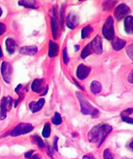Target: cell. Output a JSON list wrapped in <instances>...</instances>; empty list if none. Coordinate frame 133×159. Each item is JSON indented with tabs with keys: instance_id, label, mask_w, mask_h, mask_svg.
Listing matches in <instances>:
<instances>
[{
	"instance_id": "6da1fadb",
	"label": "cell",
	"mask_w": 133,
	"mask_h": 159,
	"mask_svg": "<svg viewBox=\"0 0 133 159\" xmlns=\"http://www.w3.org/2000/svg\"><path fill=\"white\" fill-rule=\"evenodd\" d=\"M77 96L80 103L81 111L84 114H91L93 117L97 116L98 110L94 108L82 94L77 93Z\"/></svg>"
},
{
	"instance_id": "7a4b0ae2",
	"label": "cell",
	"mask_w": 133,
	"mask_h": 159,
	"mask_svg": "<svg viewBox=\"0 0 133 159\" xmlns=\"http://www.w3.org/2000/svg\"><path fill=\"white\" fill-rule=\"evenodd\" d=\"M102 33L104 37L108 40L113 39L114 37V20L111 16L107 18L103 25Z\"/></svg>"
},
{
	"instance_id": "3957f363",
	"label": "cell",
	"mask_w": 133,
	"mask_h": 159,
	"mask_svg": "<svg viewBox=\"0 0 133 159\" xmlns=\"http://www.w3.org/2000/svg\"><path fill=\"white\" fill-rule=\"evenodd\" d=\"M33 127L29 123H20L10 132V134L12 137H16L22 134H27L31 132Z\"/></svg>"
},
{
	"instance_id": "277c9868",
	"label": "cell",
	"mask_w": 133,
	"mask_h": 159,
	"mask_svg": "<svg viewBox=\"0 0 133 159\" xmlns=\"http://www.w3.org/2000/svg\"><path fill=\"white\" fill-rule=\"evenodd\" d=\"M112 130V127L108 124L98 125V146L103 143L108 134Z\"/></svg>"
},
{
	"instance_id": "5b68a950",
	"label": "cell",
	"mask_w": 133,
	"mask_h": 159,
	"mask_svg": "<svg viewBox=\"0 0 133 159\" xmlns=\"http://www.w3.org/2000/svg\"><path fill=\"white\" fill-rule=\"evenodd\" d=\"M12 99L10 97H3L1 103V111H0V119L1 120L5 119L6 117V113L12 107Z\"/></svg>"
},
{
	"instance_id": "8992f818",
	"label": "cell",
	"mask_w": 133,
	"mask_h": 159,
	"mask_svg": "<svg viewBox=\"0 0 133 159\" xmlns=\"http://www.w3.org/2000/svg\"><path fill=\"white\" fill-rule=\"evenodd\" d=\"M1 70L4 81L8 84L10 83L12 74V68L10 64L6 61H3L1 65Z\"/></svg>"
},
{
	"instance_id": "52a82bcc",
	"label": "cell",
	"mask_w": 133,
	"mask_h": 159,
	"mask_svg": "<svg viewBox=\"0 0 133 159\" xmlns=\"http://www.w3.org/2000/svg\"><path fill=\"white\" fill-rule=\"evenodd\" d=\"M102 44H103V42L101 38L99 35H97L94 38V39L92 40V42L89 44L93 52H94L97 54H101L103 52Z\"/></svg>"
},
{
	"instance_id": "ba28073f",
	"label": "cell",
	"mask_w": 133,
	"mask_h": 159,
	"mask_svg": "<svg viewBox=\"0 0 133 159\" xmlns=\"http://www.w3.org/2000/svg\"><path fill=\"white\" fill-rule=\"evenodd\" d=\"M130 12V8L125 4H121L114 11V16L116 19L120 20L125 17Z\"/></svg>"
},
{
	"instance_id": "9c48e42d",
	"label": "cell",
	"mask_w": 133,
	"mask_h": 159,
	"mask_svg": "<svg viewBox=\"0 0 133 159\" xmlns=\"http://www.w3.org/2000/svg\"><path fill=\"white\" fill-rule=\"evenodd\" d=\"M91 71V69L84 65L81 64L77 70V76L78 79L83 80L88 77Z\"/></svg>"
},
{
	"instance_id": "30bf717a",
	"label": "cell",
	"mask_w": 133,
	"mask_h": 159,
	"mask_svg": "<svg viewBox=\"0 0 133 159\" xmlns=\"http://www.w3.org/2000/svg\"><path fill=\"white\" fill-rule=\"evenodd\" d=\"M78 19L77 16L73 13H70L66 18V25L68 28L73 29L78 25Z\"/></svg>"
},
{
	"instance_id": "8fae6325",
	"label": "cell",
	"mask_w": 133,
	"mask_h": 159,
	"mask_svg": "<svg viewBox=\"0 0 133 159\" xmlns=\"http://www.w3.org/2000/svg\"><path fill=\"white\" fill-rule=\"evenodd\" d=\"M45 103V100L43 98H40L37 102H31L29 104L30 109L33 113L38 112L42 108L43 105Z\"/></svg>"
},
{
	"instance_id": "7c38bea8",
	"label": "cell",
	"mask_w": 133,
	"mask_h": 159,
	"mask_svg": "<svg viewBox=\"0 0 133 159\" xmlns=\"http://www.w3.org/2000/svg\"><path fill=\"white\" fill-rule=\"evenodd\" d=\"M44 81L42 79H35L31 84V89L33 91L36 93L42 92L44 88Z\"/></svg>"
},
{
	"instance_id": "4fadbf2b",
	"label": "cell",
	"mask_w": 133,
	"mask_h": 159,
	"mask_svg": "<svg viewBox=\"0 0 133 159\" xmlns=\"http://www.w3.org/2000/svg\"><path fill=\"white\" fill-rule=\"evenodd\" d=\"M88 140L91 143H98V125L92 128L88 133Z\"/></svg>"
},
{
	"instance_id": "5bb4252c",
	"label": "cell",
	"mask_w": 133,
	"mask_h": 159,
	"mask_svg": "<svg viewBox=\"0 0 133 159\" xmlns=\"http://www.w3.org/2000/svg\"><path fill=\"white\" fill-rule=\"evenodd\" d=\"M112 47L116 50H120L126 46V42L124 40L121 39L119 38H116L112 40Z\"/></svg>"
},
{
	"instance_id": "9a60e30c",
	"label": "cell",
	"mask_w": 133,
	"mask_h": 159,
	"mask_svg": "<svg viewBox=\"0 0 133 159\" xmlns=\"http://www.w3.org/2000/svg\"><path fill=\"white\" fill-rule=\"evenodd\" d=\"M124 28L126 32L128 34L133 33V17L128 16L124 21Z\"/></svg>"
},
{
	"instance_id": "2e32d148",
	"label": "cell",
	"mask_w": 133,
	"mask_h": 159,
	"mask_svg": "<svg viewBox=\"0 0 133 159\" xmlns=\"http://www.w3.org/2000/svg\"><path fill=\"white\" fill-rule=\"evenodd\" d=\"M37 52V48L35 46H29L24 47L20 49V52L21 54L27 55H33Z\"/></svg>"
},
{
	"instance_id": "e0dca14e",
	"label": "cell",
	"mask_w": 133,
	"mask_h": 159,
	"mask_svg": "<svg viewBox=\"0 0 133 159\" xmlns=\"http://www.w3.org/2000/svg\"><path fill=\"white\" fill-rule=\"evenodd\" d=\"M6 46L8 52L10 54H13L15 52L16 43L15 41L12 38H8L6 40Z\"/></svg>"
},
{
	"instance_id": "ac0fdd59",
	"label": "cell",
	"mask_w": 133,
	"mask_h": 159,
	"mask_svg": "<svg viewBox=\"0 0 133 159\" xmlns=\"http://www.w3.org/2000/svg\"><path fill=\"white\" fill-rule=\"evenodd\" d=\"M59 47L58 45L53 42H50V47H49V52L48 55L50 57H55L58 53Z\"/></svg>"
},
{
	"instance_id": "d6986e66",
	"label": "cell",
	"mask_w": 133,
	"mask_h": 159,
	"mask_svg": "<svg viewBox=\"0 0 133 159\" xmlns=\"http://www.w3.org/2000/svg\"><path fill=\"white\" fill-rule=\"evenodd\" d=\"M51 25H52L53 37L55 39L57 37V18H56L55 10H53L52 17L51 18Z\"/></svg>"
},
{
	"instance_id": "ffe728a7",
	"label": "cell",
	"mask_w": 133,
	"mask_h": 159,
	"mask_svg": "<svg viewBox=\"0 0 133 159\" xmlns=\"http://www.w3.org/2000/svg\"><path fill=\"white\" fill-rule=\"evenodd\" d=\"M91 89L94 94H98L102 90V86L99 82L94 81L91 84Z\"/></svg>"
},
{
	"instance_id": "44dd1931",
	"label": "cell",
	"mask_w": 133,
	"mask_h": 159,
	"mask_svg": "<svg viewBox=\"0 0 133 159\" xmlns=\"http://www.w3.org/2000/svg\"><path fill=\"white\" fill-rule=\"evenodd\" d=\"M93 28L90 25H87L83 28L82 30V37L86 38L90 36L91 33L93 32Z\"/></svg>"
},
{
	"instance_id": "7402d4cb",
	"label": "cell",
	"mask_w": 133,
	"mask_h": 159,
	"mask_svg": "<svg viewBox=\"0 0 133 159\" xmlns=\"http://www.w3.org/2000/svg\"><path fill=\"white\" fill-rule=\"evenodd\" d=\"M92 53H93L92 50L91 49L90 44H89L82 50V54H81V57L83 59H84V58L87 57L89 55L92 54Z\"/></svg>"
},
{
	"instance_id": "603a6c76",
	"label": "cell",
	"mask_w": 133,
	"mask_h": 159,
	"mask_svg": "<svg viewBox=\"0 0 133 159\" xmlns=\"http://www.w3.org/2000/svg\"><path fill=\"white\" fill-rule=\"evenodd\" d=\"M19 4L25 7L31 8H35L36 7V2L33 1H21L19 2Z\"/></svg>"
},
{
	"instance_id": "cb8c5ba5",
	"label": "cell",
	"mask_w": 133,
	"mask_h": 159,
	"mask_svg": "<svg viewBox=\"0 0 133 159\" xmlns=\"http://www.w3.org/2000/svg\"><path fill=\"white\" fill-rule=\"evenodd\" d=\"M50 132H51V129H50V124L47 123L45 124L43 129L42 131V135L45 138H48L50 136Z\"/></svg>"
},
{
	"instance_id": "d4e9b609",
	"label": "cell",
	"mask_w": 133,
	"mask_h": 159,
	"mask_svg": "<svg viewBox=\"0 0 133 159\" xmlns=\"http://www.w3.org/2000/svg\"><path fill=\"white\" fill-rule=\"evenodd\" d=\"M116 3V1H106L103 3V8H104V10H106V11H109V10H111L112 8L113 7V6L115 5Z\"/></svg>"
},
{
	"instance_id": "484cf974",
	"label": "cell",
	"mask_w": 133,
	"mask_h": 159,
	"mask_svg": "<svg viewBox=\"0 0 133 159\" xmlns=\"http://www.w3.org/2000/svg\"><path fill=\"white\" fill-rule=\"evenodd\" d=\"M52 122L55 125H59V124H61L62 118H61L60 114L59 113H58V112L55 113V116L52 119Z\"/></svg>"
},
{
	"instance_id": "4316f807",
	"label": "cell",
	"mask_w": 133,
	"mask_h": 159,
	"mask_svg": "<svg viewBox=\"0 0 133 159\" xmlns=\"http://www.w3.org/2000/svg\"><path fill=\"white\" fill-rule=\"evenodd\" d=\"M103 157L104 159H114L113 154L109 149H105L103 152Z\"/></svg>"
},
{
	"instance_id": "83f0119b",
	"label": "cell",
	"mask_w": 133,
	"mask_h": 159,
	"mask_svg": "<svg viewBox=\"0 0 133 159\" xmlns=\"http://www.w3.org/2000/svg\"><path fill=\"white\" fill-rule=\"evenodd\" d=\"M126 52L130 58L133 60V44L131 45L127 48Z\"/></svg>"
},
{
	"instance_id": "f1b7e54d",
	"label": "cell",
	"mask_w": 133,
	"mask_h": 159,
	"mask_svg": "<svg viewBox=\"0 0 133 159\" xmlns=\"http://www.w3.org/2000/svg\"><path fill=\"white\" fill-rule=\"evenodd\" d=\"M63 61L65 64H67L69 62V58H68V54H67V50L66 49L63 50Z\"/></svg>"
},
{
	"instance_id": "f546056e",
	"label": "cell",
	"mask_w": 133,
	"mask_h": 159,
	"mask_svg": "<svg viewBox=\"0 0 133 159\" xmlns=\"http://www.w3.org/2000/svg\"><path fill=\"white\" fill-rule=\"evenodd\" d=\"M122 117V119L123 121L129 124H133V118H131V117L128 116H124Z\"/></svg>"
},
{
	"instance_id": "4dcf8cb0",
	"label": "cell",
	"mask_w": 133,
	"mask_h": 159,
	"mask_svg": "<svg viewBox=\"0 0 133 159\" xmlns=\"http://www.w3.org/2000/svg\"><path fill=\"white\" fill-rule=\"evenodd\" d=\"M133 112V108H129L126 109V111H123V113H121V117H124V116H127L128 115L131 114Z\"/></svg>"
},
{
	"instance_id": "1f68e13d",
	"label": "cell",
	"mask_w": 133,
	"mask_h": 159,
	"mask_svg": "<svg viewBox=\"0 0 133 159\" xmlns=\"http://www.w3.org/2000/svg\"><path fill=\"white\" fill-rule=\"evenodd\" d=\"M35 138L36 141H37V143L38 147H40V148H43L44 146H45V144L43 143L42 139L39 137H36Z\"/></svg>"
},
{
	"instance_id": "d6a6232c",
	"label": "cell",
	"mask_w": 133,
	"mask_h": 159,
	"mask_svg": "<svg viewBox=\"0 0 133 159\" xmlns=\"http://www.w3.org/2000/svg\"><path fill=\"white\" fill-rule=\"evenodd\" d=\"M6 30L5 25L2 23H0V35L3 34Z\"/></svg>"
},
{
	"instance_id": "836d02e7",
	"label": "cell",
	"mask_w": 133,
	"mask_h": 159,
	"mask_svg": "<svg viewBox=\"0 0 133 159\" xmlns=\"http://www.w3.org/2000/svg\"><path fill=\"white\" fill-rule=\"evenodd\" d=\"M58 138L55 137L53 142V148L55 151L58 150V146H57V142H58Z\"/></svg>"
},
{
	"instance_id": "e575fe53",
	"label": "cell",
	"mask_w": 133,
	"mask_h": 159,
	"mask_svg": "<svg viewBox=\"0 0 133 159\" xmlns=\"http://www.w3.org/2000/svg\"><path fill=\"white\" fill-rule=\"evenodd\" d=\"M128 80L129 82H131V84H133V70L129 75Z\"/></svg>"
},
{
	"instance_id": "d590c367",
	"label": "cell",
	"mask_w": 133,
	"mask_h": 159,
	"mask_svg": "<svg viewBox=\"0 0 133 159\" xmlns=\"http://www.w3.org/2000/svg\"><path fill=\"white\" fill-rule=\"evenodd\" d=\"M33 151H31V152H28L26 154H25L26 158H30L32 154Z\"/></svg>"
},
{
	"instance_id": "8d00e7d4",
	"label": "cell",
	"mask_w": 133,
	"mask_h": 159,
	"mask_svg": "<svg viewBox=\"0 0 133 159\" xmlns=\"http://www.w3.org/2000/svg\"><path fill=\"white\" fill-rule=\"evenodd\" d=\"M30 159H40V158L38 154H36L32 157H31Z\"/></svg>"
},
{
	"instance_id": "74e56055",
	"label": "cell",
	"mask_w": 133,
	"mask_h": 159,
	"mask_svg": "<svg viewBox=\"0 0 133 159\" xmlns=\"http://www.w3.org/2000/svg\"><path fill=\"white\" fill-rule=\"evenodd\" d=\"M129 147H130L131 149V150L133 152V139L131 140V142L130 145H129Z\"/></svg>"
},
{
	"instance_id": "f35d334b",
	"label": "cell",
	"mask_w": 133,
	"mask_h": 159,
	"mask_svg": "<svg viewBox=\"0 0 133 159\" xmlns=\"http://www.w3.org/2000/svg\"><path fill=\"white\" fill-rule=\"evenodd\" d=\"M92 159L90 157H89L88 155H85L83 157V159Z\"/></svg>"
},
{
	"instance_id": "ab89813d",
	"label": "cell",
	"mask_w": 133,
	"mask_h": 159,
	"mask_svg": "<svg viewBox=\"0 0 133 159\" xmlns=\"http://www.w3.org/2000/svg\"><path fill=\"white\" fill-rule=\"evenodd\" d=\"M2 49H1V46H0V58L2 57Z\"/></svg>"
},
{
	"instance_id": "60d3db41",
	"label": "cell",
	"mask_w": 133,
	"mask_h": 159,
	"mask_svg": "<svg viewBox=\"0 0 133 159\" xmlns=\"http://www.w3.org/2000/svg\"><path fill=\"white\" fill-rule=\"evenodd\" d=\"M2 14V9H1V8L0 7V17L1 16V15Z\"/></svg>"
}]
</instances>
